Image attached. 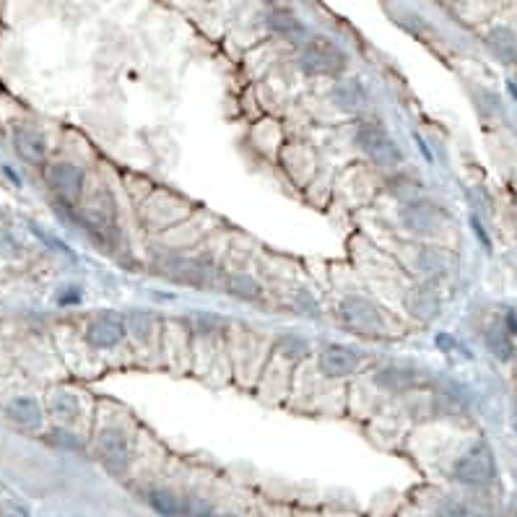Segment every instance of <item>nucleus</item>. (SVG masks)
Segmentation results:
<instances>
[{"instance_id": "393cba45", "label": "nucleus", "mask_w": 517, "mask_h": 517, "mask_svg": "<svg viewBox=\"0 0 517 517\" xmlns=\"http://www.w3.org/2000/svg\"><path fill=\"white\" fill-rule=\"evenodd\" d=\"M52 442H55V445H63V448H68V450L81 448L78 437H73V434H70V431H66V429L52 431Z\"/></svg>"}, {"instance_id": "2eb2a0df", "label": "nucleus", "mask_w": 517, "mask_h": 517, "mask_svg": "<svg viewBox=\"0 0 517 517\" xmlns=\"http://www.w3.org/2000/svg\"><path fill=\"white\" fill-rule=\"evenodd\" d=\"M149 507L161 517H185V500L177 497L170 489H151L146 494Z\"/></svg>"}, {"instance_id": "4468645a", "label": "nucleus", "mask_w": 517, "mask_h": 517, "mask_svg": "<svg viewBox=\"0 0 517 517\" xmlns=\"http://www.w3.org/2000/svg\"><path fill=\"white\" fill-rule=\"evenodd\" d=\"M414 382H416L414 369H408V367H398V364L382 367L377 375H375V385L382 388V390H390V393L408 390Z\"/></svg>"}, {"instance_id": "bb28decb", "label": "nucleus", "mask_w": 517, "mask_h": 517, "mask_svg": "<svg viewBox=\"0 0 517 517\" xmlns=\"http://www.w3.org/2000/svg\"><path fill=\"white\" fill-rule=\"evenodd\" d=\"M0 517H29V512L18 504H8V507H0Z\"/></svg>"}, {"instance_id": "9d476101", "label": "nucleus", "mask_w": 517, "mask_h": 517, "mask_svg": "<svg viewBox=\"0 0 517 517\" xmlns=\"http://www.w3.org/2000/svg\"><path fill=\"white\" fill-rule=\"evenodd\" d=\"M320 372L326 375V377H348V375H354L357 372V367H359V354L354 351V348H348V346H328L323 354H320Z\"/></svg>"}, {"instance_id": "423d86ee", "label": "nucleus", "mask_w": 517, "mask_h": 517, "mask_svg": "<svg viewBox=\"0 0 517 517\" xmlns=\"http://www.w3.org/2000/svg\"><path fill=\"white\" fill-rule=\"evenodd\" d=\"M47 182L50 188L66 201V203H78V198L84 195V185H87V174L78 164L70 161H55L47 167Z\"/></svg>"}, {"instance_id": "f8f14e48", "label": "nucleus", "mask_w": 517, "mask_h": 517, "mask_svg": "<svg viewBox=\"0 0 517 517\" xmlns=\"http://www.w3.org/2000/svg\"><path fill=\"white\" fill-rule=\"evenodd\" d=\"M403 305L421 323H431L439 315V307H442L439 305V294L434 292L431 286H414L411 292L406 294Z\"/></svg>"}, {"instance_id": "f257e3e1", "label": "nucleus", "mask_w": 517, "mask_h": 517, "mask_svg": "<svg viewBox=\"0 0 517 517\" xmlns=\"http://www.w3.org/2000/svg\"><path fill=\"white\" fill-rule=\"evenodd\" d=\"M296 63L307 76H338L346 70V52L326 36H315L302 47Z\"/></svg>"}, {"instance_id": "39448f33", "label": "nucleus", "mask_w": 517, "mask_h": 517, "mask_svg": "<svg viewBox=\"0 0 517 517\" xmlns=\"http://www.w3.org/2000/svg\"><path fill=\"white\" fill-rule=\"evenodd\" d=\"M455 479L466 486H486L494 479L497 466H494V455L486 445H476V448L466 452L458 463H455Z\"/></svg>"}, {"instance_id": "f3484780", "label": "nucleus", "mask_w": 517, "mask_h": 517, "mask_svg": "<svg viewBox=\"0 0 517 517\" xmlns=\"http://www.w3.org/2000/svg\"><path fill=\"white\" fill-rule=\"evenodd\" d=\"M50 411L55 419H60L63 424H73L81 414V403L78 396L70 390H55L50 396Z\"/></svg>"}, {"instance_id": "5701e85b", "label": "nucleus", "mask_w": 517, "mask_h": 517, "mask_svg": "<svg viewBox=\"0 0 517 517\" xmlns=\"http://www.w3.org/2000/svg\"><path fill=\"white\" fill-rule=\"evenodd\" d=\"M307 351H310V346H307L305 338H299V336H284V338L278 341V354H281L284 359H289V362L302 359Z\"/></svg>"}, {"instance_id": "0eeeda50", "label": "nucleus", "mask_w": 517, "mask_h": 517, "mask_svg": "<svg viewBox=\"0 0 517 517\" xmlns=\"http://www.w3.org/2000/svg\"><path fill=\"white\" fill-rule=\"evenodd\" d=\"M400 222L408 232L414 234H421V237H429V234H437L442 224H445V213L442 208H437L434 203H427V201H408L403 211H400Z\"/></svg>"}, {"instance_id": "9b49d317", "label": "nucleus", "mask_w": 517, "mask_h": 517, "mask_svg": "<svg viewBox=\"0 0 517 517\" xmlns=\"http://www.w3.org/2000/svg\"><path fill=\"white\" fill-rule=\"evenodd\" d=\"M5 416L11 424H16L21 429L36 431L45 424V411L39 406V400L32 396H16L5 403Z\"/></svg>"}, {"instance_id": "b1692460", "label": "nucleus", "mask_w": 517, "mask_h": 517, "mask_svg": "<svg viewBox=\"0 0 517 517\" xmlns=\"http://www.w3.org/2000/svg\"><path fill=\"white\" fill-rule=\"evenodd\" d=\"M128 328L133 330V336L140 338V341H149V336L154 333V320H151V315L149 312H133L130 317H128V323H125Z\"/></svg>"}, {"instance_id": "dca6fc26", "label": "nucleus", "mask_w": 517, "mask_h": 517, "mask_svg": "<svg viewBox=\"0 0 517 517\" xmlns=\"http://www.w3.org/2000/svg\"><path fill=\"white\" fill-rule=\"evenodd\" d=\"M333 102L344 112H359L367 107V94L357 81H346L333 88Z\"/></svg>"}, {"instance_id": "ddd939ff", "label": "nucleus", "mask_w": 517, "mask_h": 517, "mask_svg": "<svg viewBox=\"0 0 517 517\" xmlns=\"http://www.w3.org/2000/svg\"><path fill=\"white\" fill-rule=\"evenodd\" d=\"M486 45L504 66H517V32L510 26H494L486 35Z\"/></svg>"}, {"instance_id": "1a4fd4ad", "label": "nucleus", "mask_w": 517, "mask_h": 517, "mask_svg": "<svg viewBox=\"0 0 517 517\" xmlns=\"http://www.w3.org/2000/svg\"><path fill=\"white\" fill-rule=\"evenodd\" d=\"M14 149L32 167H42L45 159H47V140L32 125H18V128H14Z\"/></svg>"}, {"instance_id": "20e7f679", "label": "nucleus", "mask_w": 517, "mask_h": 517, "mask_svg": "<svg viewBox=\"0 0 517 517\" xmlns=\"http://www.w3.org/2000/svg\"><path fill=\"white\" fill-rule=\"evenodd\" d=\"M97 452L102 458V463L112 473H125L133 460V450H130V439L125 437V431L118 427H104L97 434Z\"/></svg>"}, {"instance_id": "cd10ccee", "label": "nucleus", "mask_w": 517, "mask_h": 517, "mask_svg": "<svg viewBox=\"0 0 517 517\" xmlns=\"http://www.w3.org/2000/svg\"><path fill=\"white\" fill-rule=\"evenodd\" d=\"M470 224H473V229H476V237L481 240V244L486 247V250H491V242H489V237H486V232H483V226L479 219H470Z\"/></svg>"}, {"instance_id": "a878e982", "label": "nucleus", "mask_w": 517, "mask_h": 517, "mask_svg": "<svg viewBox=\"0 0 517 517\" xmlns=\"http://www.w3.org/2000/svg\"><path fill=\"white\" fill-rule=\"evenodd\" d=\"M296 307H299V310H302V312L307 310L312 315V317H317V305H315V299H312V296L307 292L296 294Z\"/></svg>"}, {"instance_id": "7ed1b4c3", "label": "nucleus", "mask_w": 517, "mask_h": 517, "mask_svg": "<svg viewBox=\"0 0 517 517\" xmlns=\"http://www.w3.org/2000/svg\"><path fill=\"white\" fill-rule=\"evenodd\" d=\"M341 320H344L348 328L359 330V333H367V336H379L385 330V317L379 307L367 299V296H346L341 302Z\"/></svg>"}, {"instance_id": "412c9836", "label": "nucleus", "mask_w": 517, "mask_h": 517, "mask_svg": "<svg viewBox=\"0 0 517 517\" xmlns=\"http://www.w3.org/2000/svg\"><path fill=\"white\" fill-rule=\"evenodd\" d=\"M486 346H489V351L500 359V362H510L512 359V336L507 333V328H501V326H491L489 333H486Z\"/></svg>"}, {"instance_id": "f03ea898", "label": "nucleus", "mask_w": 517, "mask_h": 517, "mask_svg": "<svg viewBox=\"0 0 517 517\" xmlns=\"http://www.w3.org/2000/svg\"><path fill=\"white\" fill-rule=\"evenodd\" d=\"M357 146L362 149L364 154L369 156L375 164L379 167H385V170H393L396 164H400V149H398V143L379 125L375 122H364L362 128L357 130Z\"/></svg>"}, {"instance_id": "a211bd4d", "label": "nucleus", "mask_w": 517, "mask_h": 517, "mask_svg": "<svg viewBox=\"0 0 517 517\" xmlns=\"http://www.w3.org/2000/svg\"><path fill=\"white\" fill-rule=\"evenodd\" d=\"M268 24H271L274 32L286 36V39H292V42H302L305 35H307V32H305V24L294 16V14H289V11H274L271 18H268Z\"/></svg>"}, {"instance_id": "6e6552de", "label": "nucleus", "mask_w": 517, "mask_h": 517, "mask_svg": "<svg viewBox=\"0 0 517 517\" xmlns=\"http://www.w3.org/2000/svg\"><path fill=\"white\" fill-rule=\"evenodd\" d=\"M128 336V326L125 320L112 315V312H104L99 317H94L87 328V341L94 348H112L118 346Z\"/></svg>"}, {"instance_id": "6ab92c4d", "label": "nucleus", "mask_w": 517, "mask_h": 517, "mask_svg": "<svg viewBox=\"0 0 517 517\" xmlns=\"http://www.w3.org/2000/svg\"><path fill=\"white\" fill-rule=\"evenodd\" d=\"M226 292L232 294L234 299H242V302H258L263 289H260V284L253 276L232 274V276L226 278Z\"/></svg>"}, {"instance_id": "4be33fe9", "label": "nucleus", "mask_w": 517, "mask_h": 517, "mask_svg": "<svg viewBox=\"0 0 517 517\" xmlns=\"http://www.w3.org/2000/svg\"><path fill=\"white\" fill-rule=\"evenodd\" d=\"M419 268L427 276H445L448 274V258L439 250H421L419 255Z\"/></svg>"}, {"instance_id": "aec40b11", "label": "nucleus", "mask_w": 517, "mask_h": 517, "mask_svg": "<svg viewBox=\"0 0 517 517\" xmlns=\"http://www.w3.org/2000/svg\"><path fill=\"white\" fill-rule=\"evenodd\" d=\"M170 276L182 281V284H190V286H206V268L195 260H174L170 265Z\"/></svg>"}, {"instance_id": "c756f323", "label": "nucleus", "mask_w": 517, "mask_h": 517, "mask_svg": "<svg viewBox=\"0 0 517 517\" xmlns=\"http://www.w3.org/2000/svg\"><path fill=\"white\" fill-rule=\"evenodd\" d=\"M434 517H458V515H434Z\"/></svg>"}, {"instance_id": "c85d7f7f", "label": "nucleus", "mask_w": 517, "mask_h": 517, "mask_svg": "<svg viewBox=\"0 0 517 517\" xmlns=\"http://www.w3.org/2000/svg\"><path fill=\"white\" fill-rule=\"evenodd\" d=\"M507 333H510V336H517V315H515V312H510V315H507Z\"/></svg>"}]
</instances>
